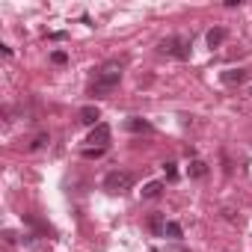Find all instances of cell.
I'll use <instances>...</instances> for the list:
<instances>
[{
  "label": "cell",
  "instance_id": "obj_14",
  "mask_svg": "<svg viewBox=\"0 0 252 252\" xmlns=\"http://www.w3.org/2000/svg\"><path fill=\"white\" fill-rule=\"evenodd\" d=\"M104 152H107V149H92V146H89V149H83V157H86V160H98V157H104Z\"/></svg>",
  "mask_w": 252,
  "mask_h": 252
},
{
  "label": "cell",
  "instance_id": "obj_8",
  "mask_svg": "<svg viewBox=\"0 0 252 252\" xmlns=\"http://www.w3.org/2000/svg\"><path fill=\"white\" fill-rule=\"evenodd\" d=\"M226 27H213V30H208V36H205V39H208V48H220L223 42H226Z\"/></svg>",
  "mask_w": 252,
  "mask_h": 252
},
{
  "label": "cell",
  "instance_id": "obj_10",
  "mask_svg": "<svg viewBox=\"0 0 252 252\" xmlns=\"http://www.w3.org/2000/svg\"><path fill=\"white\" fill-rule=\"evenodd\" d=\"M187 172H190V178H205L208 175V163L205 160H190Z\"/></svg>",
  "mask_w": 252,
  "mask_h": 252
},
{
  "label": "cell",
  "instance_id": "obj_11",
  "mask_svg": "<svg viewBox=\"0 0 252 252\" xmlns=\"http://www.w3.org/2000/svg\"><path fill=\"white\" fill-rule=\"evenodd\" d=\"M149 229H152L155 234H166V220H163V213H152Z\"/></svg>",
  "mask_w": 252,
  "mask_h": 252
},
{
  "label": "cell",
  "instance_id": "obj_15",
  "mask_svg": "<svg viewBox=\"0 0 252 252\" xmlns=\"http://www.w3.org/2000/svg\"><path fill=\"white\" fill-rule=\"evenodd\" d=\"M163 172H166L169 181H175V178H178V166L175 163H163Z\"/></svg>",
  "mask_w": 252,
  "mask_h": 252
},
{
  "label": "cell",
  "instance_id": "obj_3",
  "mask_svg": "<svg viewBox=\"0 0 252 252\" xmlns=\"http://www.w3.org/2000/svg\"><path fill=\"white\" fill-rule=\"evenodd\" d=\"M131 187H134V175L131 172L113 169V172H107V178H104V190H110V193H125Z\"/></svg>",
  "mask_w": 252,
  "mask_h": 252
},
{
  "label": "cell",
  "instance_id": "obj_7",
  "mask_svg": "<svg viewBox=\"0 0 252 252\" xmlns=\"http://www.w3.org/2000/svg\"><path fill=\"white\" fill-rule=\"evenodd\" d=\"M125 131H131V134H152V122H146V119H128L125 122Z\"/></svg>",
  "mask_w": 252,
  "mask_h": 252
},
{
  "label": "cell",
  "instance_id": "obj_1",
  "mask_svg": "<svg viewBox=\"0 0 252 252\" xmlns=\"http://www.w3.org/2000/svg\"><path fill=\"white\" fill-rule=\"evenodd\" d=\"M122 65L125 59H110V62H104L98 68V75H95V83H92V95L95 98H104V95H110L119 80H122Z\"/></svg>",
  "mask_w": 252,
  "mask_h": 252
},
{
  "label": "cell",
  "instance_id": "obj_12",
  "mask_svg": "<svg viewBox=\"0 0 252 252\" xmlns=\"http://www.w3.org/2000/svg\"><path fill=\"white\" fill-rule=\"evenodd\" d=\"M166 234H169L172 240H181V237H184V229L178 226V223H166Z\"/></svg>",
  "mask_w": 252,
  "mask_h": 252
},
{
  "label": "cell",
  "instance_id": "obj_6",
  "mask_svg": "<svg viewBox=\"0 0 252 252\" xmlns=\"http://www.w3.org/2000/svg\"><path fill=\"white\" fill-rule=\"evenodd\" d=\"M98 119H101V110H98L95 104H89V107H83V110H80V122L83 125H92L95 128V125H101Z\"/></svg>",
  "mask_w": 252,
  "mask_h": 252
},
{
  "label": "cell",
  "instance_id": "obj_16",
  "mask_svg": "<svg viewBox=\"0 0 252 252\" xmlns=\"http://www.w3.org/2000/svg\"><path fill=\"white\" fill-rule=\"evenodd\" d=\"M51 59H54L57 65H65V62H68V57H65L62 51H54V54H51Z\"/></svg>",
  "mask_w": 252,
  "mask_h": 252
},
{
  "label": "cell",
  "instance_id": "obj_17",
  "mask_svg": "<svg viewBox=\"0 0 252 252\" xmlns=\"http://www.w3.org/2000/svg\"><path fill=\"white\" fill-rule=\"evenodd\" d=\"M223 217H226V220H229V223H237V213H234V211H232V208H226V211H223Z\"/></svg>",
  "mask_w": 252,
  "mask_h": 252
},
{
  "label": "cell",
  "instance_id": "obj_5",
  "mask_svg": "<svg viewBox=\"0 0 252 252\" xmlns=\"http://www.w3.org/2000/svg\"><path fill=\"white\" fill-rule=\"evenodd\" d=\"M246 78H249L246 68H229V71H223V83L226 86H240V83H246Z\"/></svg>",
  "mask_w": 252,
  "mask_h": 252
},
{
  "label": "cell",
  "instance_id": "obj_13",
  "mask_svg": "<svg viewBox=\"0 0 252 252\" xmlns=\"http://www.w3.org/2000/svg\"><path fill=\"white\" fill-rule=\"evenodd\" d=\"M48 142H51V139H48V134H39V136L30 142V149H33V152H39V149H45V146H48Z\"/></svg>",
  "mask_w": 252,
  "mask_h": 252
},
{
  "label": "cell",
  "instance_id": "obj_9",
  "mask_svg": "<svg viewBox=\"0 0 252 252\" xmlns=\"http://www.w3.org/2000/svg\"><path fill=\"white\" fill-rule=\"evenodd\" d=\"M160 193H163L160 181H149L146 187H142V199H160Z\"/></svg>",
  "mask_w": 252,
  "mask_h": 252
},
{
  "label": "cell",
  "instance_id": "obj_2",
  "mask_svg": "<svg viewBox=\"0 0 252 252\" xmlns=\"http://www.w3.org/2000/svg\"><path fill=\"white\" fill-rule=\"evenodd\" d=\"M157 48H160V54H166V57L190 59V39H184V36H166Z\"/></svg>",
  "mask_w": 252,
  "mask_h": 252
},
{
  "label": "cell",
  "instance_id": "obj_4",
  "mask_svg": "<svg viewBox=\"0 0 252 252\" xmlns=\"http://www.w3.org/2000/svg\"><path fill=\"white\" fill-rule=\"evenodd\" d=\"M86 142L92 149H107V142H110V125H95L92 131H89V136H86Z\"/></svg>",
  "mask_w": 252,
  "mask_h": 252
},
{
  "label": "cell",
  "instance_id": "obj_18",
  "mask_svg": "<svg viewBox=\"0 0 252 252\" xmlns=\"http://www.w3.org/2000/svg\"><path fill=\"white\" fill-rule=\"evenodd\" d=\"M152 252H157V249H152Z\"/></svg>",
  "mask_w": 252,
  "mask_h": 252
}]
</instances>
